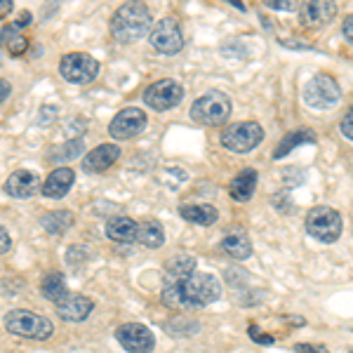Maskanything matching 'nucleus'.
<instances>
[{"label": "nucleus", "mask_w": 353, "mask_h": 353, "mask_svg": "<svg viewBox=\"0 0 353 353\" xmlns=\"http://www.w3.org/2000/svg\"><path fill=\"white\" fill-rule=\"evenodd\" d=\"M221 297V283L210 273H191L181 281L168 283L163 290V301L168 306H189L201 309Z\"/></svg>", "instance_id": "1"}, {"label": "nucleus", "mask_w": 353, "mask_h": 353, "mask_svg": "<svg viewBox=\"0 0 353 353\" xmlns=\"http://www.w3.org/2000/svg\"><path fill=\"white\" fill-rule=\"evenodd\" d=\"M111 33L121 43H134L151 33V12L144 3H128L111 17Z\"/></svg>", "instance_id": "2"}, {"label": "nucleus", "mask_w": 353, "mask_h": 353, "mask_svg": "<svg viewBox=\"0 0 353 353\" xmlns=\"http://www.w3.org/2000/svg\"><path fill=\"white\" fill-rule=\"evenodd\" d=\"M231 116V99L224 92H205L203 97H198L191 106V118L201 125L208 128H217V125L226 123Z\"/></svg>", "instance_id": "3"}, {"label": "nucleus", "mask_w": 353, "mask_h": 353, "mask_svg": "<svg viewBox=\"0 0 353 353\" xmlns=\"http://www.w3.org/2000/svg\"><path fill=\"white\" fill-rule=\"evenodd\" d=\"M3 323H5V327H8V332L17 334V337H26V339L52 337V323H50L45 316H41V313L14 309L5 316Z\"/></svg>", "instance_id": "4"}, {"label": "nucleus", "mask_w": 353, "mask_h": 353, "mask_svg": "<svg viewBox=\"0 0 353 353\" xmlns=\"http://www.w3.org/2000/svg\"><path fill=\"white\" fill-rule=\"evenodd\" d=\"M306 231L321 243H334L341 236V214L327 205H316L306 214Z\"/></svg>", "instance_id": "5"}, {"label": "nucleus", "mask_w": 353, "mask_h": 353, "mask_svg": "<svg viewBox=\"0 0 353 353\" xmlns=\"http://www.w3.org/2000/svg\"><path fill=\"white\" fill-rule=\"evenodd\" d=\"M301 97H304L306 106H311V109H332V106L339 104L341 90L332 76L321 73V76L311 78V81L304 85Z\"/></svg>", "instance_id": "6"}, {"label": "nucleus", "mask_w": 353, "mask_h": 353, "mask_svg": "<svg viewBox=\"0 0 353 353\" xmlns=\"http://www.w3.org/2000/svg\"><path fill=\"white\" fill-rule=\"evenodd\" d=\"M264 139V128L254 121H248V123H236L231 128H226L221 132V146L229 149L233 153H248L252 151L254 146L261 144Z\"/></svg>", "instance_id": "7"}, {"label": "nucleus", "mask_w": 353, "mask_h": 353, "mask_svg": "<svg viewBox=\"0 0 353 353\" xmlns=\"http://www.w3.org/2000/svg\"><path fill=\"white\" fill-rule=\"evenodd\" d=\"M149 43L153 50L163 54H176L184 48V33H181L179 21L172 17H163L161 21H156L149 33Z\"/></svg>", "instance_id": "8"}, {"label": "nucleus", "mask_w": 353, "mask_h": 353, "mask_svg": "<svg viewBox=\"0 0 353 353\" xmlns=\"http://www.w3.org/2000/svg\"><path fill=\"white\" fill-rule=\"evenodd\" d=\"M59 73L73 85H85L90 81H94L97 73H99V61L92 54L85 52H71L66 57H61L59 61Z\"/></svg>", "instance_id": "9"}, {"label": "nucleus", "mask_w": 353, "mask_h": 353, "mask_svg": "<svg viewBox=\"0 0 353 353\" xmlns=\"http://www.w3.org/2000/svg\"><path fill=\"white\" fill-rule=\"evenodd\" d=\"M141 99H144L146 106H151V109L168 111V109H174V106L184 99V88L176 81H158L144 90Z\"/></svg>", "instance_id": "10"}, {"label": "nucleus", "mask_w": 353, "mask_h": 353, "mask_svg": "<svg viewBox=\"0 0 353 353\" xmlns=\"http://www.w3.org/2000/svg\"><path fill=\"white\" fill-rule=\"evenodd\" d=\"M116 339L130 353H149L156 346L153 332L146 325H141V323H125V325L116 330Z\"/></svg>", "instance_id": "11"}, {"label": "nucleus", "mask_w": 353, "mask_h": 353, "mask_svg": "<svg viewBox=\"0 0 353 353\" xmlns=\"http://www.w3.org/2000/svg\"><path fill=\"white\" fill-rule=\"evenodd\" d=\"M146 128V113L141 109H123L109 125V134L113 139H132V137L141 134Z\"/></svg>", "instance_id": "12"}, {"label": "nucleus", "mask_w": 353, "mask_h": 353, "mask_svg": "<svg viewBox=\"0 0 353 353\" xmlns=\"http://www.w3.org/2000/svg\"><path fill=\"white\" fill-rule=\"evenodd\" d=\"M5 191L14 198H31L36 196L38 191H43V184H41V176L31 170H17L8 176L5 181Z\"/></svg>", "instance_id": "13"}, {"label": "nucleus", "mask_w": 353, "mask_h": 353, "mask_svg": "<svg viewBox=\"0 0 353 353\" xmlns=\"http://www.w3.org/2000/svg\"><path fill=\"white\" fill-rule=\"evenodd\" d=\"M118 158H121V149H118L116 144H99L97 149H92L83 158V170L88 174L104 172V170H109Z\"/></svg>", "instance_id": "14"}, {"label": "nucleus", "mask_w": 353, "mask_h": 353, "mask_svg": "<svg viewBox=\"0 0 353 353\" xmlns=\"http://www.w3.org/2000/svg\"><path fill=\"white\" fill-rule=\"evenodd\" d=\"M92 309H94L92 299L83 297V294H68V297L57 306V313H59V318H64L68 323H81L92 313Z\"/></svg>", "instance_id": "15"}, {"label": "nucleus", "mask_w": 353, "mask_h": 353, "mask_svg": "<svg viewBox=\"0 0 353 353\" xmlns=\"http://www.w3.org/2000/svg\"><path fill=\"white\" fill-rule=\"evenodd\" d=\"M301 21L306 26H325L330 21L334 19L337 14V5L334 3H327V0H321V3H304L301 5Z\"/></svg>", "instance_id": "16"}, {"label": "nucleus", "mask_w": 353, "mask_h": 353, "mask_svg": "<svg viewBox=\"0 0 353 353\" xmlns=\"http://www.w3.org/2000/svg\"><path fill=\"white\" fill-rule=\"evenodd\" d=\"M73 181H76V172L71 168H59L54 172H50V176L43 184V196L48 198H64L71 191Z\"/></svg>", "instance_id": "17"}, {"label": "nucleus", "mask_w": 353, "mask_h": 353, "mask_svg": "<svg viewBox=\"0 0 353 353\" xmlns=\"http://www.w3.org/2000/svg\"><path fill=\"white\" fill-rule=\"evenodd\" d=\"M254 189H257V170H252V168L241 170V174L233 176V181L229 184L231 198H233V201H238V203L250 201Z\"/></svg>", "instance_id": "18"}, {"label": "nucleus", "mask_w": 353, "mask_h": 353, "mask_svg": "<svg viewBox=\"0 0 353 353\" xmlns=\"http://www.w3.org/2000/svg\"><path fill=\"white\" fill-rule=\"evenodd\" d=\"M221 250L233 259H248L250 254H252V243H250L248 233L236 229V231H229L224 238H221Z\"/></svg>", "instance_id": "19"}, {"label": "nucleus", "mask_w": 353, "mask_h": 353, "mask_svg": "<svg viewBox=\"0 0 353 353\" xmlns=\"http://www.w3.org/2000/svg\"><path fill=\"white\" fill-rule=\"evenodd\" d=\"M137 233H139V224L130 217H113L106 224V236L116 243H132L137 241Z\"/></svg>", "instance_id": "20"}, {"label": "nucleus", "mask_w": 353, "mask_h": 353, "mask_svg": "<svg viewBox=\"0 0 353 353\" xmlns=\"http://www.w3.org/2000/svg\"><path fill=\"white\" fill-rule=\"evenodd\" d=\"M179 214L184 217L186 221H193V224H201V226H212L217 221V210L212 205L203 203V205H181L179 208Z\"/></svg>", "instance_id": "21"}, {"label": "nucleus", "mask_w": 353, "mask_h": 353, "mask_svg": "<svg viewBox=\"0 0 353 353\" xmlns=\"http://www.w3.org/2000/svg\"><path fill=\"white\" fill-rule=\"evenodd\" d=\"M41 290H43V297L50 299L57 306H59L61 301L68 297L66 281H64V276H61V273H50V276H45Z\"/></svg>", "instance_id": "22"}, {"label": "nucleus", "mask_w": 353, "mask_h": 353, "mask_svg": "<svg viewBox=\"0 0 353 353\" xmlns=\"http://www.w3.org/2000/svg\"><path fill=\"white\" fill-rule=\"evenodd\" d=\"M137 241L144 245V248H151V250L161 248V245L165 243V231H163V226L158 224L156 219L144 221V224L139 226V233H137Z\"/></svg>", "instance_id": "23"}, {"label": "nucleus", "mask_w": 353, "mask_h": 353, "mask_svg": "<svg viewBox=\"0 0 353 353\" xmlns=\"http://www.w3.org/2000/svg\"><path fill=\"white\" fill-rule=\"evenodd\" d=\"M316 141V134L309 132V130H299V132H290L283 137V141L276 146V151H273V161H278V158H283V156H288L290 151L294 149V146H299V144H313Z\"/></svg>", "instance_id": "24"}, {"label": "nucleus", "mask_w": 353, "mask_h": 353, "mask_svg": "<svg viewBox=\"0 0 353 353\" xmlns=\"http://www.w3.org/2000/svg\"><path fill=\"white\" fill-rule=\"evenodd\" d=\"M165 269H168V276L174 278V281H181V278L191 276V273H196V259L191 257V254H176L165 264Z\"/></svg>", "instance_id": "25"}, {"label": "nucleus", "mask_w": 353, "mask_h": 353, "mask_svg": "<svg viewBox=\"0 0 353 353\" xmlns=\"http://www.w3.org/2000/svg\"><path fill=\"white\" fill-rule=\"evenodd\" d=\"M0 43L8 48V52L10 54H14V57H19V54H24L26 50H28V41L24 36H21L19 31L12 26V28H5L3 33H0Z\"/></svg>", "instance_id": "26"}, {"label": "nucleus", "mask_w": 353, "mask_h": 353, "mask_svg": "<svg viewBox=\"0 0 353 353\" xmlns=\"http://www.w3.org/2000/svg\"><path fill=\"white\" fill-rule=\"evenodd\" d=\"M71 224H73V214L66 212V210H57V212H50L43 217V226L48 233H64Z\"/></svg>", "instance_id": "27"}, {"label": "nucleus", "mask_w": 353, "mask_h": 353, "mask_svg": "<svg viewBox=\"0 0 353 353\" xmlns=\"http://www.w3.org/2000/svg\"><path fill=\"white\" fill-rule=\"evenodd\" d=\"M78 153H83V139H76V141H71V144L59 146V149H54L50 153V158H52V161H73Z\"/></svg>", "instance_id": "28"}, {"label": "nucleus", "mask_w": 353, "mask_h": 353, "mask_svg": "<svg viewBox=\"0 0 353 353\" xmlns=\"http://www.w3.org/2000/svg\"><path fill=\"white\" fill-rule=\"evenodd\" d=\"M269 5L271 10H285V12H292V10H297V5L292 3V0H269Z\"/></svg>", "instance_id": "29"}, {"label": "nucleus", "mask_w": 353, "mask_h": 353, "mask_svg": "<svg viewBox=\"0 0 353 353\" xmlns=\"http://www.w3.org/2000/svg\"><path fill=\"white\" fill-rule=\"evenodd\" d=\"M341 134H344L346 139H353V109L346 113L344 121H341Z\"/></svg>", "instance_id": "30"}, {"label": "nucleus", "mask_w": 353, "mask_h": 353, "mask_svg": "<svg viewBox=\"0 0 353 353\" xmlns=\"http://www.w3.org/2000/svg\"><path fill=\"white\" fill-rule=\"evenodd\" d=\"M294 351L297 353H327L325 346H311V344H299V346H294Z\"/></svg>", "instance_id": "31"}, {"label": "nucleus", "mask_w": 353, "mask_h": 353, "mask_svg": "<svg viewBox=\"0 0 353 353\" xmlns=\"http://www.w3.org/2000/svg\"><path fill=\"white\" fill-rule=\"evenodd\" d=\"M341 33H344V38L353 45V14L351 17H346V21H344V26H341Z\"/></svg>", "instance_id": "32"}, {"label": "nucleus", "mask_w": 353, "mask_h": 353, "mask_svg": "<svg viewBox=\"0 0 353 353\" xmlns=\"http://www.w3.org/2000/svg\"><path fill=\"white\" fill-rule=\"evenodd\" d=\"M250 334H252V337L257 339V341H261V344H273V337H269V334H264L261 330H257L254 325L250 327Z\"/></svg>", "instance_id": "33"}, {"label": "nucleus", "mask_w": 353, "mask_h": 353, "mask_svg": "<svg viewBox=\"0 0 353 353\" xmlns=\"http://www.w3.org/2000/svg\"><path fill=\"white\" fill-rule=\"evenodd\" d=\"M10 245H12V241H10V236H8V231L0 226V254H5L10 250Z\"/></svg>", "instance_id": "34"}, {"label": "nucleus", "mask_w": 353, "mask_h": 353, "mask_svg": "<svg viewBox=\"0 0 353 353\" xmlns=\"http://www.w3.org/2000/svg\"><path fill=\"white\" fill-rule=\"evenodd\" d=\"M10 90H12V88H10L8 81H0V104L5 101V97H10Z\"/></svg>", "instance_id": "35"}, {"label": "nucleus", "mask_w": 353, "mask_h": 353, "mask_svg": "<svg viewBox=\"0 0 353 353\" xmlns=\"http://www.w3.org/2000/svg\"><path fill=\"white\" fill-rule=\"evenodd\" d=\"M12 8H14L12 0H0V17H5V14L10 12V10H12Z\"/></svg>", "instance_id": "36"}, {"label": "nucleus", "mask_w": 353, "mask_h": 353, "mask_svg": "<svg viewBox=\"0 0 353 353\" xmlns=\"http://www.w3.org/2000/svg\"><path fill=\"white\" fill-rule=\"evenodd\" d=\"M28 21H31V12H21V14H19V19L14 21V28H19V26H26Z\"/></svg>", "instance_id": "37"}, {"label": "nucleus", "mask_w": 353, "mask_h": 353, "mask_svg": "<svg viewBox=\"0 0 353 353\" xmlns=\"http://www.w3.org/2000/svg\"><path fill=\"white\" fill-rule=\"evenodd\" d=\"M351 353H353V349H351Z\"/></svg>", "instance_id": "38"}]
</instances>
